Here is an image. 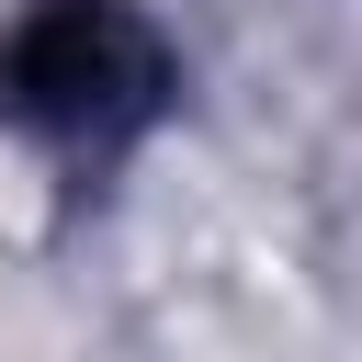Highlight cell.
Instances as JSON below:
<instances>
[{"label": "cell", "mask_w": 362, "mask_h": 362, "mask_svg": "<svg viewBox=\"0 0 362 362\" xmlns=\"http://www.w3.org/2000/svg\"><path fill=\"white\" fill-rule=\"evenodd\" d=\"M181 90L170 34L136 0H34L0 34V124H23L45 158H124Z\"/></svg>", "instance_id": "1"}]
</instances>
